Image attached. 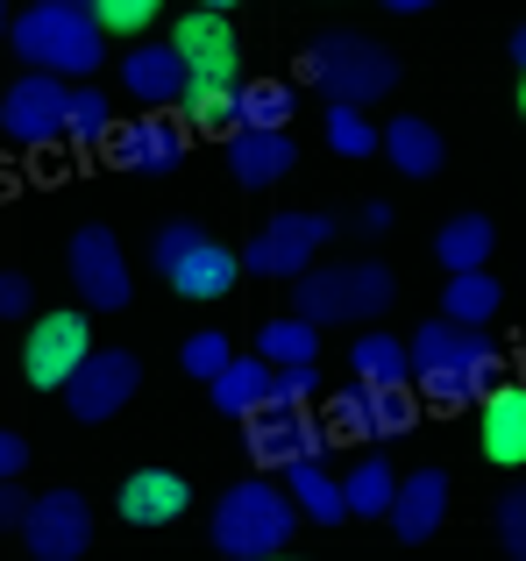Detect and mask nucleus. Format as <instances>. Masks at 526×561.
<instances>
[{"label":"nucleus","mask_w":526,"mask_h":561,"mask_svg":"<svg viewBox=\"0 0 526 561\" xmlns=\"http://www.w3.org/2000/svg\"><path fill=\"white\" fill-rule=\"evenodd\" d=\"M391 534L405 540V548H420V540H434V526L448 519V477L442 469H413V477L399 483V497H391Z\"/></svg>","instance_id":"obj_16"},{"label":"nucleus","mask_w":526,"mask_h":561,"mask_svg":"<svg viewBox=\"0 0 526 561\" xmlns=\"http://www.w3.org/2000/svg\"><path fill=\"white\" fill-rule=\"evenodd\" d=\"M199 234H207V228H193V220H171V228L157 234V271H171V263H179L185 249L199 242Z\"/></svg>","instance_id":"obj_38"},{"label":"nucleus","mask_w":526,"mask_h":561,"mask_svg":"<svg viewBox=\"0 0 526 561\" xmlns=\"http://www.w3.org/2000/svg\"><path fill=\"white\" fill-rule=\"evenodd\" d=\"M285 122H291V85H277V79L236 85V128H250V136H285Z\"/></svg>","instance_id":"obj_26"},{"label":"nucleus","mask_w":526,"mask_h":561,"mask_svg":"<svg viewBox=\"0 0 526 561\" xmlns=\"http://www.w3.org/2000/svg\"><path fill=\"white\" fill-rule=\"evenodd\" d=\"M391 497H399V477H391L377 455H370V462H356V469L342 477V505H348V512H363V519H385Z\"/></svg>","instance_id":"obj_29"},{"label":"nucleus","mask_w":526,"mask_h":561,"mask_svg":"<svg viewBox=\"0 0 526 561\" xmlns=\"http://www.w3.org/2000/svg\"><path fill=\"white\" fill-rule=\"evenodd\" d=\"M185 505H193V483L179 469H136L122 483V519L128 526H171Z\"/></svg>","instance_id":"obj_18"},{"label":"nucleus","mask_w":526,"mask_h":561,"mask_svg":"<svg viewBox=\"0 0 526 561\" xmlns=\"http://www.w3.org/2000/svg\"><path fill=\"white\" fill-rule=\"evenodd\" d=\"M228 164H236V185L263 192L299 164V150H291V136H250V128H236V136H228Z\"/></svg>","instance_id":"obj_21"},{"label":"nucleus","mask_w":526,"mask_h":561,"mask_svg":"<svg viewBox=\"0 0 526 561\" xmlns=\"http://www.w3.org/2000/svg\"><path fill=\"white\" fill-rule=\"evenodd\" d=\"M22 540L36 561H79L93 548V512H85L79 491H43L22 519Z\"/></svg>","instance_id":"obj_13"},{"label":"nucleus","mask_w":526,"mask_h":561,"mask_svg":"<svg viewBox=\"0 0 526 561\" xmlns=\"http://www.w3.org/2000/svg\"><path fill=\"white\" fill-rule=\"evenodd\" d=\"M285 491H291V505H299L306 519H320V526H342V519H348V505H342V483H334L320 462H299V469H285Z\"/></svg>","instance_id":"obj_27"},{"label":"nucleus","mask_w":526,"mask_h":561,"mask_svg":"<svg viewBox=\"0 0 526 561\" xmlns=\"http://www.w3.org/2000/svg\"><path fill=\"white\" fill-rule=\"evenodd\" d=\"M114 164L164 179V171H179V164H185V128H179V122H164V114H142V122L114 128Z\"/></svg>","instance_id":"obj_15"},{"label":"nucleus","mask_w":526,"mask_h":561,"mask_svg":"<svg viewBox=\"0 0 526 561\" xmlns=\"http://www.w3.org/2000/svg\"><path fill=\"white\" fill-rule=\"evenodd\" d=\"M505 50H513V65H519V71H526V22H519V28H513V43H505Z\"/></svg>","instance_id":"obj_43"},{"label":"nucleus","mask_w":526,"mask_h":561,"mask_svg":"<svg viewBox=\"0 0 526 561\" xmlns=\"http://www.w3.org/2000/svg\"><path fill=\"white\" fill-rule=\"evenodd\" d=\"M185 122H199V128H214V122H236V85H221V79H193L185 85Z\"/></svg>","instance_id":"obj_32"},{"label":"nucleus","mask_w":526,"mask_h":561,"mask_svg":"<svg viewBox=\"0 0 526 561\" xmlns=\"http://www.w3.org/2000/svg\"><path fill=\"white\" fill-rule=\"evenodd\" d=\"M179 363H185V377H199V383H214L228 370V363H236V348H228V334H185V348H179Z\"/></svg>","instance_id":"obj_33"},{"label":"nucleus","mask_w":526,"mask_h":561,"mask_svg":"<svg viewBox=\"0 0 526 561\" xmlns=\"http://www.w3.org/2000/svg\"><path fill=\"white\" fill-rule=\"evenodd\" d=\"M499 548L526 561V483H513V491L499 497Z\"/></svg>","instance_id":"obj_37"},{"label":"nucleus","mask_w":526,"mask_h":561,"mask_svg":"<svg viewBox=\"0 0 526 561\" xmlns=\"http://www.w3.org/2000/svg\"><path fill=\"white\" fill-rule=\"evenodd\" d=\"M171 50L185 57V71H193V79L236 85L242 50H236V28H228V8H193V14H179V22H171Z\"/></svg>","instance_id":"obj_14"},{"label":"nucleus","mask_w":526,"mask_h":561,"mask_svg":"<svg viewBox=\"0 0 526 561\" xmlns=\"http://www.w3.org/2000/svg\"><path fill=\"white\" fill-rule=\"evenodd\" d=\"M207 391H214V405H221L228 420H256V412L271 405V363H263V356H236Z\"/></svg>","instance_id":"obj_23"},{"label":"nucleus","mask_w":526,"mask_h":561,"mask_svg":"<svg viewBox=\"0 0 526 561\" xmlns=\"http://www.w3.org/2000/svg\"><path fill=\"white\" fill-rule=\"evenodd\" d=\"M413 420H420V405H413V391L405 383H348V391H334V405H328V426L334 434H348V440H399V434H413Z\"/></svg>","instance_id":"obj_7"},{"label":"nucleus","mask_w":526,"mask_h":561,"mask_svg":"<svg viewBox=\"0 0 526 561\" xmlns=\"http://www.w3.org/2000/svg\"><path fill=\"white\" fill-rule=\"evenodd\" d=\"M405 363H413V383L434 398V405H477V398L499 391V342L491 334H470V328H448V320H427V328L405 342Z\"/></svg>","instance_id":"obj_1"},{"label":"nucleus","mask_w":526,"mask_h":561,"mask_svg":"<svg viewBox=\"0 0 526 561\" xmlns=\"http://www.w3.org/2000/svg\"><path fill=\"white\" fill-rule=\"evenodd\" d=\"M334 234V220L328 214H277L271 228L256 234L250 249H242V271H256V277H291L299 285L306 271H313V256H320V242Z\"/></svg>","instance_id":"obj_9"},{"label":"nucleus","mask_w":526,"mask_h":561,"mask_svg":"<svg viewBox=\"0 0 526 561\" xmlns=\"http://www.w3.org/2000/svg\"><path fill=\"white\" fill-rule=\"evenodd\" d=\"M328 142L342 157H370L377 150V128L363 122V114H348V107H328Z\"/></svg>","instance_id":"obj_36"},{"label":"nucleus","mask_w":526,"mask_h":561,"mask_svg":"<svg viewBox=\"0 0 526 561\" xmlns=\"http://www.w3.org/2000/svg\"><path fill=\"white\" fill-rule=\"evenodd\" d=\"M65 114H71L65 79H50V71H28V79H14L8 93H0V136L22 142V150H43V142L65 136Z\"/></svg>","instance_id":"obj_8"},{"label":"nucleus","mask_w":526,"mask_h":561,"mask_svg":"<svg viewBox=\"0 0 526 561\" xmlns=\"http://www.w3.org/2000/svg\"><path fill=\"white\" fill-rule=\"evenodd\" d=\"M399 299V277L385 263H334V271H306L291 285V320L306 328H348V320H377Z\"/></svg>","instance_id":"obj_5"},{"label":"nucleus","mask_w":526,"mask_h":561,"mask_svg":"<svg viewBox=\"0 0 526 561\" xmlns=\"http://www.w3.org/2000/svg\"><path fill=\"white\" fill-rule=\"evenodd\" d=\"M122 79H128V93H136L142 107H179L185 85H193V71H185V57L171 50V43H136L128 65H122Z\"/></svg>","instance_id":"obj_17"},{"label":"nucleus","mask_w":526,"mask_h":561,"mask_svg":"<svg viewBox=\"0 0 526 561\" xmlns=\"http://www.w3.org/2000/svg\"><path fill=\"white\" fill-rule=\"evenodd\" d=\"M28 505H36L28 491H14V483H0V526H22V519H28Z\"/></svg>","instance_id":"obj_40"},{"label":"nucleus","mask_w":526,"mask_h":561,"mask_svg":"<svg viewBox=\"0 0 526 561\" xmlns=\"http://www.w3.org/2000/svg\"><path fill=\"white\" fill-rule=\"evenodd\" d=\"M491 249H499V228L484 214H456L442 234H434V263L448 277H470V271H491Z\"/></svg>","instance_id":"obj_20"},{"label":"nucleus","mask_w":526,"mask_h":561,"mask_svg":"<svg viewBox=\"0 0 526 561\" xmlns=\"http://www.w3.org/2000/svg\"><path fill=\"white\" fill-rule=\"evenodd\" d=\"M85 356H93V328H85V313H43L36 328H28L22 370H28L36 391H65V383L85 370Z\"/></svg>","instance_id":"obj_10"},{"label":"nucleus","mask_w":526,"mask_h":561,"mask_svg":"<svg viewBox=\"0 0 526 561\" xmlns=\"http://www.w3.org/2000/svg\"><path fill=\"white\" fill-rule=\"evenodd\" d=\"M22 462H28V440L0 426V483H14V477H22Z\"/></svg>","instance_id":"obj_39"},{"label":"nucleus","mask_w":526,"mask_h":561,"mask_svg":"<svg viewBox=\"0 0 526 561\" xmlns=\"http://www.w3.org/2000/svg\"><path fill=\"white\" fill-rule=\"evenodd\" d=\"M348 370H356V383H413L405 342H391V334H356V348H348Z\"/></svg>","instance_id":"obj_28"},{"label":"nucleus","mask_w":526,"mask_h":561,"mask_svg":"<svg viewBox=\"0 0 526 561\" xmlns=\"http://www.w3.org/2000/svg\"><path fill=\"white\" fill-rule=\"evenodd\" d=\"M8 43L28 71H50V79H93L100 57H107V36H100L85 0H36V8H22Z\"/></svg>","instance_id":"obj_2"},{"label":"nucleus","mask_w":526,"mask_h":561,"mask_svg":"<svg viewBox=\"0 0 526 561\" xmlns=\"http://www.w3.org/2000/svg\"><path fill=\"white\" fill-rule=\"evenodd\" d=\"M385 157L405 171V179H434L442 171V136H434V122H420V114H399V122L385 128Z\"/></svg>","instance_id":"obj_24"},{"label":"nucleus","mask_w":526,"mask_h":561,"mask_svg":"<svg viewBox=\"0 0 526 561\" xmlns=\"http://www.w3.org/2000/svg\"><path fill=\"white\" fill-rule=\"evenodd\" d=\"M356 228H363V234H385V228H391V206H385V199H370V206L356 214Z\"/></svg>","instance_id":"obj_42"},{"label":"nucleus","mask_w":526,"mask_h":561,"mask_svg":"<svg viewBox=\"0 0 526 561\" xmlns=\"http://www.w3.org/2000/svg\"><path fill=\"white\" fill-rule=\"evenodd\" d=\"M484 455L505 469L526 462V391H513V383H499L484 398Z\"/></svg>","instance_id":"obj_22"},{"label":"nucleus","mask_w":526,"mask_h":561,"mask_svg":"<svg viewBox=\"0 0 526 561\" xmlns=\"http://www.w3.org/2000/svg\"><path fill=\"white\" fill-rule=\"evenodd\" d=\"M519 114H526V85H519Z\"/></svg>","instance_id":"obj_45"},{"label":"nucleus","mask_w":526,"mask_h":561,"mask_svg":"<svg viewBox=\"0 0 526 561\" xmlns=\"http://www.w3.org/2000/svg\"><path fill=\"white\" fill-rule=\"evenodd\" d=\"M242 448L256 455V469H299V462H320L334 448V426L313 420V412L263 405L256 420H242Z\"/></svg>","instance_id":"obj_6"},{"label":"nucleus","mask_w":526,"mask_h":561,"mask_svg":"<svg viewBox=\"0 0 526 561\" xmlns=\"http://www.w3.org/2000/svg\"><path fill=\"white\" fill-rule=\"evenodd\" d=\"M299 71H306V85H320L328 107H348V114L377 107V100L399 85V57H391L385 43L356 36V28H320L299 50Z\"/></svg>","instance_id":"obj_3"},{"label":"nucleus","mask_w":526,"mask_h":561,"mask_svg":"<svg viewBox=\"0 0 526 561\" xmlns=\"http://www.w3.org/2000/svg\"><path fill=\"white\" fill-rule=\"evenodd\" d=\"M171 285L185 291V299H228V291H236V277H242V256L236 249H221V242H207V234H199L193 249H185L179 263H171Z\"/></svg>","instance_id":"obj_19"},{"label":"nucleus","mask_w":526,"mask_h":561,"mask_svg":"<svg viewBox=\"0 0 526 561\" xmlns=\"http://www.w3.org/2000/svg\"><path fill=\"white\" fill-rule=\"evenodd\" d=\"M65 263H71V285H79V299L93 306V313H122V306H128V263H122V242H114V228L85 220V228L71 234Z\"/></svg>","instance_id":"obj_11"},{"label":"nucleus","mask_w":526,"mask_h":561,"mask_svg":"<svg viewBox=\"0 0 526 561\" xmlns=\"http://www.w3.org/2000/svg\"><path fill=\"white\" fill-rule=\"evenodd\" d=\"M136 383H142V363L128 356V348H93L85 356V370L65 383V405H71V420H114V412L136 398Z\"/></svg>","instance_id":"obj_12"},{"label":"nucleus","mask_w":526,"mask_h":561,"mask_svg":"<svg viewBox=\"0 0 526 561\" xmlns=\"http://www.w3.org/2000/svg\"><path fill=\"white\" fill-rule=\"evenodd\" d=\"M320 391V363H291V370H271V405L306 412V398Z\"/></svg>","instance_id":"obj_35"},{"label":"nucleus","mask_w":526,"mask_h":561,"mask_svg":"<svg viewBox=\"0 0 526 561\" xmlns=\"http://www.w3.org/2000/svg\"><path fill=\"white\" fill-rule=\"evenodd\" d=\"M256 356L271 363V370H291V363H320V328H306V320H271V328L256 334Z\"/></svg>","instance_id":"obj_30"},{"label":"nucleus","mask_w":526,"mask_h":561,"mask_svg":"<svg viewBox=\"0 0 526 561\" xmlns=\"http://www.w3.org/2000/svg\"><path fill=\"white\" fill-rule=\"evenodd\" d=\"M291 526H299V505L271 477H250V483H228L221 505H214V548L228 561H271L291 540Z\"/></svg>","instance_id":"obj_4"},{"label":"nucleus","mask_w":526,"mask_h":561,"mask_svg":"<svg viewBox=\"0 0 526 561\" xmlns=\"http://www.w3.org/2000/svg\"><path fill=\"white\" fill-rule=\"evenodd\" d=\"M65 136H79V142H107L114 136V114H107V93H100V85H79V93H71Z\"/></svg>","instance_id":"obj_31"},{"label":"nucleus","mask_w":526,"mask_h":561,"mask_svg":"<svg viewBox=\"0 0 526 561\" xmlns=\"http://www.w3.org/2000/svg\"><path fill=\"white\" fill-rule=\"evenodd\" d=\"M100 36H136V28L157 22V0H93Z\"/></svg>","instance_id":"obj_34"},{"label":"nucleus","mask_w":526,"mask_h":561,"mask_svg":"<svg viewBox=\"0 0 526 561\" xmlns=\"http://www.w3.org/2000/svg\"><path fill=\"white\" fill-rule=\"evenodd\" d=\"M499 277L491 271H470V277H448V291H442V320L448 328H491V313H499Z\"/></svg>","instance_id":"obj_25"},{"label":"nucleus","mask_w":526,"mask_h":561,"mask_svg":"<svg viewBox=\"0 0 526 561\" xmlns=\"http://www.w3.org/2000/svg\"><path fill=\"white\" fill-rule=\"evenodd\" d=\"M8 28H14V14H8V8H0V36H8Z\"/></svg>","instance_id":"obj_44"},{"label":"nucleus","mask_w":526,"mask_h":561,"mask_svg":"<svg viewBox=\"0 0 526 561\" xmlns=\"http://www.w3.org/2000/svg\"><path fill=\"white\" fill-rule=\"evenodd\" d=\"M0 313H28V277H0Z\"/></svg>","instance_id":"obj_41"}]
</instances>
